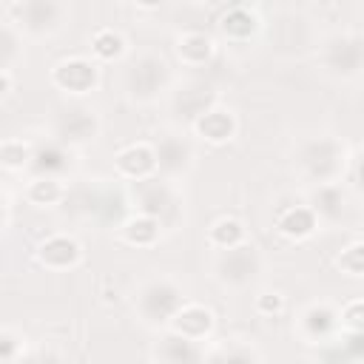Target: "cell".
<instances>
[{"label": "cell", "instance_id": "1", "mask_svg": "<svg viewBox=\"0 0 364 364\" xmlns=\"http://www.w3.org/2000/svg\"><path fill=\"white\" fill-rule=\"evenodd\" d=\"M347 162H350V151L333 134L304 136L293 148V168L310 188L341 182L347 176Z\"/></svg>", "mask_w": 364, "mask_h": 364}, {"label": "cell", "instance_id": "2", "mask_svg": "<svg viewBox=\"0 0 364 364\" xmlns=\"http://www.w3.org/2000/svg\"><path fill=\"white\" fill-rule=\"evenodd\" d=\"M173 85V74L168 60L154 51V48H142L136 51L125 71H122V91L134 105H151L159 102Z\"/></svg>", "mask_w": 364, "mask_h": 364}, {"label": "cell", "instance_id": "3", "mask_svg": "<svg viewBox=\"0 0 364 364\" xmlns=\"http://www.w3.org/2000/svg\"><path fill=\"white\" fill-rule=\"evenodd\" d=\"M318 40L321 34L307 11L282 9L267 23V48L282 60H301L307 54H316Z\"/></svg>", "mask_w": 364, "mask_h": 364}, {"label": "cell", "instance_id": "4", "mask_svg": "<svg viewBox=\"0 0 364 364\" xmlns=\"http://www.w3.org/2000/svg\"><path fill=\"white\" fill-rule=\"evenodd\" d=\"M185 287L168 276V273H156L139 282L136 293H134V316L139 318V324L159 330L168 327L171 318L176 316V310L185 304Z\"/></svg>", "mask_w": 364, "mask_h": 364}, {"label": "cell", "instance_id": "5", "mask_svg": "<svg viewBox=\"0 0 364 364\" xmlns=\"http://www.w3.org/2000/svg\"><path fill=\"white\" fill-rule=\"evenodd\" d=\"M316 60L330 80L355 82L364 68V37L350 28H336L318 40Z\"/></svg>", "mask_w": 364, "mask_h": 364}, {"label": "cell", "instance_id": "6", "mask_svg": "<svg viewBox=\"0 0 364 364\" xmlns=\"http://www.w3.org/2000/svg\"><path fill=\"white\" fill-rule=\"evenodd\" d=\"M9 23L23 40H48L71 26V6L60 0L9 3Z\"/></svg>", "mask_w": 364, "mask_h": 364}, {"label": "cell", "instance_id": "7", "mask_svg": "<svg viewBox=\"0 0 364 364\" xmlns=\"http://www.w3.org/2000/svg\"><path fill=\"white\" fill-rule=\"evenodd\" d=\"M213 279L222 290H233V293H242L247 287H253L262 273H264V256L262 250L253 245V242H239L233 247H225V250H216L213 256Z\"/></svg>", "mask_w": 364, "mask_h": 364}, {"label": "cell", "instance_id": "8", "mask_svg": "<svg viewBox=\"0 0 364 364\" xmlns=\"http://www.w3.org/2000/svg\"><path fill=\"white\" fill-rule=\"evenodd\" d=\"M102 131V119L94 105H85L82 100H68L54 108L51 114V139L63 148H88L97 142Z\"/></svg>", "mask_w": 364, "mask_h": 364}, {"label": "cell", "instance_id": "9", "mask_svg": "<svg viewBox=\"0 0 364 364\" xmlns=\"http://www.w3.org/2000/svg\"><path fill=\"white\" fill-rule=\"evenodd\" d=\"M131 199L136 205V213L154 219L159 228H173L182 216V196L176 191V182H168L162 176L131 182Z\"/></svg>", "mask_w": 364, "mask_h": 364}, {"label": "cell", "instance_id": "10", "mask_svg": "<svg viewBox=\"0 0 364 364\" xmlns=\"http://www.w3.org/2000/svg\"><path fill=\"white\" fill-rule=\"evenodd\" d=\"M168 111L179 125H193L199 117H205L210 108L219 105V88L208 80H182L179 85H171L165 94Z\"/></svg>", "mask_w": 364, "mask_h": 364}, {"label": "cell", "instance_id": "11", "mask_svg": "<svg viewBox=\"0 0 364 364\" xmlns=\"http://www.w3.org/2000/svg\"><path fill=\"white\" fill-rule=\"evenodd\" d=\"M151 151H154V168L156 176L168 179V182H179L182 176L191 173L196 151L191 145V139L182 131H162L151 139Z\"/></svg>", "mask_w": 364, "mask_h": 364}, {"label": "cell", "instance_id": "12", "mask_svg": "<svg viewBox=\"0 0 364 364\" xmlns=\"http://www.w3.org/2000/svg\"><path fill=\"white\" fill-rule=\"evenodd\" d=\"M353 199L355 196L347 191L344 182H327V185H316L307 191V208L318 219V228L344 225L347 216L353 213Z\"/></svg>", "mask_w": 364, "mask_h": 364}, {"label": "cell", "instance_id": "13", "mask_svg": "<svg viewBox=\"0 0 364 364\" xmlns=\"http://www.w3.org/2000/svg\"><path fill=\"white\" fill-rule=\"evenodd\" d=\"M51 82L68 97H85L100 85V63L82 54L63 57L51 68Z\"/></svg>", "mask_w": 364, "mask_h": 364}, {"label": "cell", "instance_id": "14", "mask_svg": "<svg viewBox=\"0 0 364 364\" xmlns=\"http://www.w3.org/2000/svg\"><path fill=\"white\" fill-rule=\"evenodd\" d=\"M293 330L301 336L304 344H330L336 341L338 327V310L330 301H310L296 316Z\"/></svg>", "mask_w": 364, "mask_h": 364}, {"label": "cell", "instance_id": "15", "mask_svg": "<svg viewBox=\"0 0 364 364\" xmlns=\"http://www.w3.org/2000/svg\"><path fill=\"white\" fill-rule=\"evenodd\" d=\"M34 259L46 270H71L82 262V245L68 233H54L37 245Z\"/></svg>", "mask_w": 364, "mask_h": 364}, {"label": "cell", "instance_id": "16", "mask_svg": "<svg viewBox=\"0 0 364 364\" xmlns=\"http://www.w3.org/2000/svg\"><path fill=\"white\" fill-rule=\"evenodd\" d=\"M213 324H216V318H213L210 307L196 304V301H185V304L176 310V316L171 318V324H168L165 330H171V333H176V336H182V338L199 344V341H205V338L213 333Z\"/></svg>", "mask_w": 364, "mask_h": 364}, {"label": "cell", "instance_id": "17", "mask_svg": "<svg viewBox=\"0 0 364 364\" xmlns=\"http://www.w3.org/2000/svg\"><path fill=\"white\" fill-rule=\"evenodd\" d=\"M191 131H193L199 139H205L208 145H228V142L236 136L239 122H236V114H233L230 108L216 105V108H210L205 117H199V119L191 125Z\"/></svg>", "mask_w": 364, "mask_h": 364}, {"label": "cell", "instance_id": "18", "mask_svg": "<svg viewBox=\"0 0 364 364\" xmlns=\"http://www.w3.org/2000/svg\"><path fill=\"white\" fill-rule=\"evenodd\" d=\"M114 168L122 179L128 182H139V179H148L156 173L154 168V151H151V142H134V145H125L117 156H114Z\"/></svg>", "mask_w": 364, "mask_h": 364}, {"label": "cell", "instance_id": "19", "mask_svg": "<svg viewBox=\"0 0 364 364\" xmlns=\"http://www.w3.org/2000/svg\"><path fill=\"white\" fill-rule=\"evenodd\" d=\"M173 51H176V57H179L182 65L199 68V65L210 63V57H213V51H216V43H213L210 34H205V31H199V28H185V31L176 34Z\"/></svg>", "mask_w": 364, "mask_h": 364}, {"label": "cell", "instance_id": "20", "mask_svg": "<svg viewBox=\"0 0 364 364\" xmlns=\"http://www.w3.org/2000/svg\"><path fill=\"white\" fill-rule=\"evenodd\" d=\"M154 361L156 364H205V353L196 341H188V338L165 330L154 347Z\"/></svg>", "mask_w": 364, "mask_h": 364}, {"label": "cell", "instance_id": "21", "mask_svg": "<svg viewBox=\"0 0 364 364\" xmlns=\"http://www.w3.org/2000/svg\"><path fill=\"white\" fill-rule=\"evenodd\" d=\"M216 28H219V34H222L228 43H245V40H250V37L262 28V17H259L256 9H250V6H230V9L219 17Z\"/></svg>", "mask_w": 364, "mask_h": 364}, {"label": "cell", "instance_id": "22", "mask_svg": "<svg viewBox=\"0 0 364 364\" xmlns=\"http://www.w3.org/2000/svg\"><path fill=\"white\" fill-rule=\"evenodd\" d=\"M68 168H71V151L63 148V145L54 142V139L31 151V165H28V171H34V176H54V179H60Z\"/></svg>", "mask_w": 364, "mask_h": 364}, {"label": "cell", "instance_id": "23", "mask_svg": "<svg viewBox=\"0 0 364 364\" xmlns=\"http://www.w3.org/2000/svg\"><path fill=\"white\" fill-rule=\"evenodd\" d=\"M276 230L284 236V239H293V242H301L307 236H313L318 230V219L313 216V210L307 205H296V208H284L279 216H276Z\"/></svg>", "mask_w": 364, "mask_h": 364}, {"label": "cell", "instance_id": "24", "mask_svg": "<svg viewBox=\"0 0 364 364\" xmlns=\"http://www.w3.org/2000/svg\"><path fill=\"white\" fill-rule=\"evenodd\" d=\"M159 225L154 222V219H148V216H142V213H134V216H128L122 225H119V239L125 242V245H131V247H151L156 239H159Z\"/></svg>", "mask_w": 364, "mask_h": 364}, {"label": "cell", "instance_id": "25", "mask_svg": "<svg viewBox=\"0 0 364 364\" xmlns=\"http://www.w3.org/2000/svg\"><path fill=\"white\" fill-rule=\"evenodd\" d=\"M205 364H262V355H259V350H256L250 341L230 338V341L219 344V347L205 358Z\"/></svg>", "mask_w": 364, "mask_h": 364}, {"label": "cell", "instance_id": "26", "mask_svg": "<svg viewBox=\"0 0 364 364\" xmlns=\"http://www.w3.org/2000/svg\"><path fill=\"white\" fill-rule=\"evenodd\" d=\"M26 199L37 208H54L65 199V185L54 176H34L26 185Z\"/></svg>", "mask_w": 364, "mask_h": 364}, {"label": "cell", "instance_id": "27", "mask_svg": "<svg viewBox=\"0 0 364 364\" xmlns=\"http://www.w3.org/2000/svg\"><path fill=\"white\" fill-rule=\"evenodd\" d=\"M245 242V225L236 219V216H219L210 228H208V245L216 247V250H225V247H233Z\"/></svg>", "mask_w": 364, "mask_h": 364}, {"label": "cell", "instance_id": "28", "mask_svg": "<svg viewBox=\"0 0 364 364\" xmlns=\"http://www.w3.org/2000/svg\"><path fill=\"white\" fill-rule=\"evenodd\" d=\"M31 145L26 139H3L0 142V171H9V173H20V171H28L31 165Z\"/></svg>", "mask_w": 364, "mask_h": 364}, {"label": "cell", "instance_id": "29", "mask_svg": "<svg viewBox=\"0 0 364 364\" xmlns=\"http://www.w3.org/2000/svg\"><path fill=\"white\" fill-rule=\"evenodd\" d=\"M91 51L97 60L102 63H111V60H119L125 54V37L117 31V28H97L94 37H91Z\"/></svg>", "mask_w": 364, "mask_h": 364}, {"label": "cell", "instance_id": "30", "mask_svg": "<svg viewBox=\"0 0 364 364\" xmlns=\"http://www.w3.org/2000/svg\"><path fill=\"white\" fill-rule=\"evenodd\" d=\"M26 40L17 34V28L11 23H0V71H9L23 60L26 54Z\"/></svg>", "mask_w": 364, "mask_h": 364}, {"label": "cell", "instance_id": "31", "mask_svg": "<svg viewBox=\"0 0 364 364\" xmlns=\"http://www.w3.org/2000/svg\"><path fill=\"white\" fill-rule=\"evenodd\" d=\"M336 267L350 276V279H358L364 273V242L361 239H353L347 247H341V253L336 256Z\"/></svg>", "mask_w": 364, "mask_h": 364}, {"label": "cell", "instance_id": "32", "mask_svg": "<svg viewBox=\"0 0 364 364\" xmlns=\"http://www.w3.org/2000/svg\"><path fill=\"white\" fill-rule=\"evenodd\" d=\"M361 310H364V301L361 299H353V301H347L338 310V327H341V333H361Z\"/></svg>", "mask_w": 364, "mask_h": 364}, {"label": "cell", "instance_id": "33", "mask_svg": "<svg viewBox=\"0 0 364 364\" xmlns=\"http://www.w3.org/2000/svg\"><path fill=\"white\" fill-rule=\"evenodd\" d=\"M20 336L11 330H0V364H17L20 361Z\"/></svg>", "mask_w": 364, "mask_h": 364}, {"label": "cell", "instance_id": "34", "mask_svg": "<svg viewBox=\"0 0 364 364\" xmlns=\"http://www.w3.org/2000/svg\"><path fill=\"white\" fill-rule=\"evenodd\" d=\"M256 313H262V316H273V313H279L282 307H284V299H282V293H259L256 296Z\"/></svg>", "mask_w": 364, "mask_h": 364}, {"label": "cell", "instance_id": "35", "mask_svg": "<svg viewBox=\"0 0 364 364\" xmlns=\"http://www.w3.org/2000/svg\"><path fill=\"white\" fill-rule=\"evenodd\" d=\"M11 74L9 71H0V100H6L9 94H11Z\"/></svg>", "mask_w": 364, "mask_h": 364}]
</instances>
